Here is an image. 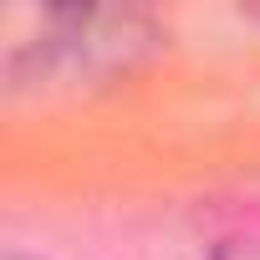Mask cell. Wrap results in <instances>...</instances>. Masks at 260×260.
<instances>
[{"label": "cell", "mask_w": 260, "mask_h": 260, "mask_svg": "<svg viewBox=\"0 0 260 260\" xmlns=\"http://www.w3.org/2000/svg\"><path fill=\"white\" fill-rule=\"evenodd\" d=\"M214 260H260V250H250V245H235V240H230Z\"/></svg>", "instance_id": "cell-1"}, {"label": "cell", "mask_w": 260, "mask_h": 260, "mask_svg": "<svg viewBox=\"0 0 260 260\" xmlns=\"http://www.w3.org/2000/svg\"><path fill=\"white\" fill-rule=\"evenodd\" d=\"M6 260H26V255H6Z\"/></svg>", "instance_id": "cell-2"}]
</instances>
